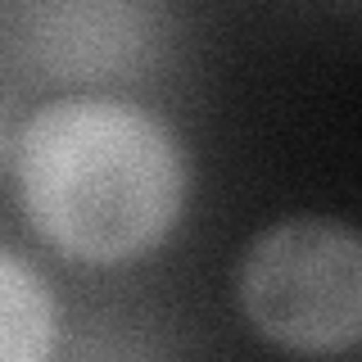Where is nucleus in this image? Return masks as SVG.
Here are the masks:
<instances>
[{
    "instance_id": "1",
    "label": "nucleus",
    "mask_w": 362,
    "mask_h": 362,
    "mask_svg": "<svg viewBox=\"0 0 362 362\" xmlns=\"http://www.w3.org/2000/svg\"><path fill=\"white\" fill-rule=\"evenodd\" d=\"M14 181L32 231L77 263L150 254L186 209V150L154 113L122 100L37 109L14 145Z\"/></svg>"
},
{
    "instance_id": "2",
    "label": "nucleus",
    "mask_w": 362,
    "mask_h": 362,
    "mask_svg": "<svg viewBox=\"0 0 362 362\" xmlns=\"http://www.w3.org/2000/svg\"><path fill=\"white\" fill-rule=\"evenodd\" d=\"M240 303L290 354H349L362 335V245L326 218L276 222L240 263Z\"/></svg>"
},
{
    "instance_id": "3",
    "label": "nucleus",
    "mask_w": 362,
    "mask_h": 362,
    "mask_svg": "<svg viewBox=\"0 0 362 362\" xmlns=\"http://www.w3.org/2000/svg\"><path fill=\"white\" fill-rule=\"evenodd\" d=\"M54 294L37 267L0 249V362H41L54 349Z\"/></svg>"
}]
</instances>
